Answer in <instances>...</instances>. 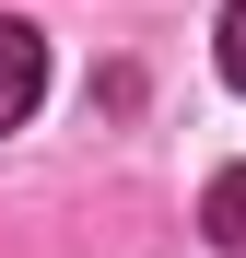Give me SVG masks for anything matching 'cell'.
Segmentation results:
<instances>
[{
    "mask_svg": "<svg viewBox=\"0 0 246 258\" xmlns=\"http://www.w3.org/2000/svg\"><path fill=\"white\" fill-rule=\"evenodd\" d=\"M199 223H211V246H223V258H246V164H223V176H211Z\"/></svg>",
    "mask_w": 246,
    "mask_h": 258,
    "instance_id": "7a4b0ae2",
    "label": "cell"
},
{
    "mask_svg": "<svg viewBox=\"0 0 246 258\" xmlns=\"http://www.w3.org/2000/svg\"><path fill=\"white\" fill-rule=\"evenodd\" d=\"M35 94H47V35L0 12V129H24V117H35Z\"/></svg>",
    "mask_w": 246,
    "mask_h": 258,
    "instance_id": "6da1fadb",
    "label": "cell"
},
{
    "mask_svg": "<svg viewBox=\"0 0 246 258\" xmlns=\"http://www.w3.org/2000/svg\"><path fill=\"white\" fill-rule=\"evenodd\" d=\"M211 47H223V82L246 94V0H223V24H211Z\"/></svg>",
    "mask_w": 246,
    "mask_h": 258,
    "instance_id": "3957f363",
    "label": "cell"
}]
</instances>
